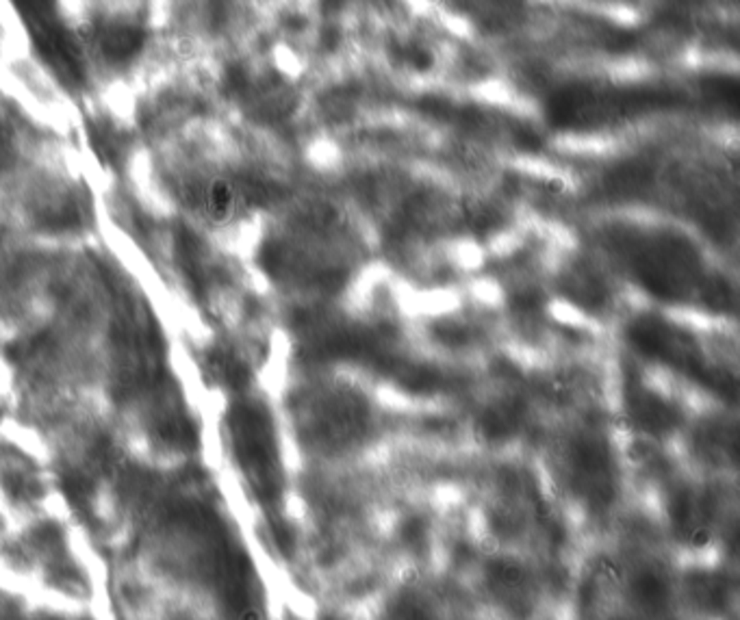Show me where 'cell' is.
<instances>
[{"instance_id":"cell-2","label":"cell","mask_w":740,"mask_h":620,"mask_svg":"<svg viewBox=\"0 0 740 620\" xmlns=\"http://www.w3.org/2000/svg\"><path fill=\"white\" fill-rule=\"evenodd\" d=\"M142 46V35L132 29H113L104 37V52L111 59L122 61L135 55Z\"/></svg>"},{"instance_id":"cell-1","label":"cell","mask_w":740,"mask_h":620,"mask_svg":"<svg viewBox=\"0 0 740 620\" xmlns=\"http://www.w3.org/2000/svg\"><path fill=\"white\" fill-rule=\"evenodd\" d=\"M235 204H237V198H235L233 186L228 182H219V180L209 186V191L202 198V206H204L206 215L217 222L228 220L235 210Z\"/></svg>"}]
</instances>
